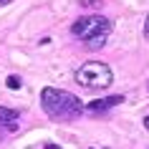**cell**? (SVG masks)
<instances>
[{
    "mask_svg": "<svg viewBox=\"0 0 149 149\" xmlns=\"http://www.w3.org/2000/svg\"><path fill=\"white\" fill-rule=\"evenodd\" d=\"M119 104H124V96L121 94H111L106 96V99H96V101H91L86 106L88 114H106L109 109H114V106H119Z\"/></svg>",
    "mask_w": 149,
    "mask_h": 149,
    "instance_id": "cell-5",
    "label": "cell"
},
{
    "mask_svg": "<svg viewBox=\"0 0 149 149\" xmlns=\"http://www.w3.org/2000/svg\"><path fill=\"white\" fill-rule=\"evenodd\" d=\"M109 33H111V20L104 15H86L71 25V36L84 40V43L96 38V36H109Z\"/></svg>",
    "mask_w": 149,
    "mask_h": 149,
    "instance_id": "cell-3",
    "label": "cell"
},
{
    "mask_svg": "<svg viewBox=\"0 0 149 149\" xmlns=\"http://www.w3.org/2000/svg\"><path fill=\"white\" fill-rule=\"evenodd\" d=\"M104 0H81V8H101Z\"/></svg>",
    "mask_w": 149,
    "mask_h": 149,
    "instance_id": "cell-8",
    "label": "cell"
},
{
    "mask_svg": "<svg viewBox=\"0 0 149 149\" xmlns=\"http://www.w3.org/2000/svg\"><path fill=\"white\" fill-rule=\"evenodd\" d=\"M0 3H8V0H0Z\"/></svg>",
    "mask_w": 149,
    "mask_h": 149,
    "instance_id": "cell-12",
    "label": "cell"
},
{
    "mask_svg": "<svg viewBox=\"0 0 149 149\" xmlns=\"http://www.w3.org/2000/svg\"><path fill=\"white\" fill-rule=\"evenodd\" d=\"M43 149H61V147H58V144H46Z\"/></svg>",
    "mask_w": 149,
    "mask_h": 149,
    "instance_id": "cell-11",
    "label": "cell"
},
{
    "mask_svg": "<svg viewBox=\"0 0 149 149\" xmlns=\"http://www.w3.org/2000/svg\"><path fill=\"white\" fill-rule=\"evenodd\" d=\"M147 88H149V84H147Z\"/></svg>",
    "mask_w": 149,
    "mask_h": 149,
    "instance_id": "cell-13",
    "label": "cell"
},
{
    "mask_svg": "<svg viewBox=\"0 0 149 149\" xmlns=\"http://www.w3.org/2000/svg\"><path fill=\"white\" fill-rule=\"evenodd\" d=\"M20 126V114L15 109H8V106H0V139L13 134Z\"/></svg>",
    "mask_w": 149,
    "mask_h": 149,
    "instance_id": "cell-4",
    "label": "cell"
},
{
    "mask_svg": "<svg viewBox=\"0 0 149 149\" xmlns=\"http://www.w3.org/2000/svg\"><path fill=\"white\" fill-rule=\"evenodd\" d=\"M73 79L79 81L84 88L99 91V88H109L111 84H114V73H111L109 63H104V61H86V63H81L79 68H76Z\"/></svg>",
    "mask_w": 149,
    "mask_h": 149,
    "instance_id": "cell-2",
    "label": "cell"
},
{
    "mask_svg": "<svg viewBox=\"0 0 149 149\" xmlns=\"http://www.w3.org/2000/svg\"><path fill=\"white\" fill-rule=\"evenodd\" d=\"M141 121H144V129H147V132H149V116H144V119H141Z\"/></svg>",
    "mask_w": 149,
    "mask_h": 149,
    "instance_id": "cell-10",
    "label": "cell"
},
{
    "mask_svg": "<svg viewBox=\"0 0 149 149\" xmlns=\"http://www.w3.org/2000/svg\"><path fill=\"white\" fill-rule=\"evenodd\" d=\"M40 109L46 111L51 121H76L86 114V106L76 94L53 86H46L40 91Z\"/></svg>",
    "mask_w": 149,
    "mask_h": 149,
    "instance_id": "cell-1",
    "label": "cell"
},
{
    "mask_svg": "<svg viewBox=\"0 0 149 149\" xmlns=\"http://www.w3.org/2000/svg\"><path fill=\"white\" fill-rule=\"evenodd\" d=\"M141 33H144V38L149 40V15L144 18V28H141Z\"/></svg>",
    "mask_w": 149,
    "mask_h": 149,
    "instance_id": "cell-9",
    "label": "cell"
},
{
    "mask_svg": "<svg viewBox=\"0 0 149 149\" xmlns=\"http://www.w3.org/2000/svg\"><path fill=\"white\" fill-rule=\"evenodd\" d=\"M5 84H8V88L18 91V88L23 86V79H20V76H8V81H5Z\"/></svg>",
    "mask_w": 149,
    "mask_h": 149,
    "instance_id": "cell-7",
    "label": "cell"
},
{
    "mask_svg": "<svg viewBox=\"0 0 149 149\" xmlns=\"http://www.w3.org/2000/svg\"><path fill=\"white\" fill-rule=\"evenodd\" d=\"M106 40H109V36H96V38L86 40L84 46H86L88 51H99V48H104V46H106Z\"/></svg>",
    "mask_w": 149,
    "mask_h": 149,
    "instance_id": "cell-6",
    "label": "cell"
}]
</instances>
